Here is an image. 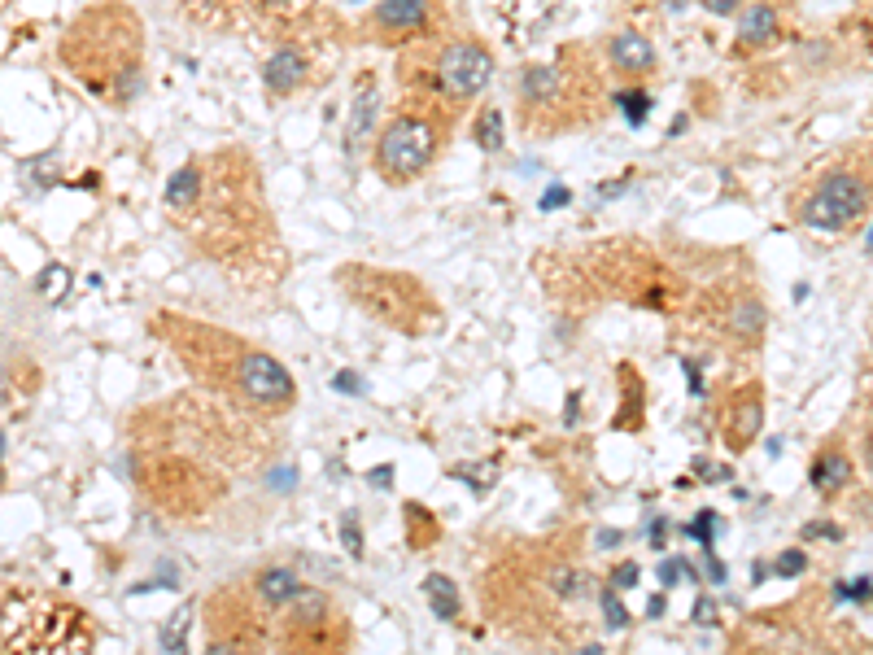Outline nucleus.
I'll return each mask as SVG.
<instances>
[{
  "label": "nucleus",
  "instance_id": "a878e982",
  "mask_svg": "<svg viewBox=\"0 0 873 655\" xmlns=\"http://www.w3.org/2000/svg\"><path fill=\"white\" fill-rule=\"evenodd\" d=\"M612 586H616V590H629V586H638V564H633V559H625V564H616V573H612Z\"/></svg>",
  "mask_w": 873,
  "mask_h": 655
},
{
  "label": "nucleus",
  "instance_id": "393cba45",
  "mask_svg": "<svg viewBox=\"0 0 873 655\" xmlns=\"http://www.w3.org/2000/svg\"><path fill=\"white\" fill-rule=\"evenodd\" d=\"M677 577H695V568H690L686 559H664V564H660V581H664V586H677Z\"/></svg>",
  "mask_w": 873,
  "mask_h": 655
},
{
  "label": "nucleus",
  "instance_id": "7c9ffc66",
  "mask_svg": "<svg viewBox=\"0 0 873 655\" xmlns=\"http://www.w3.org/2000/svg\"><path fill=\"white\" fill-rule=\"evenodd\" d=\"M568 201V188H550V193L542 197V210H559Z\"/></svg>",
  "mask_w": 873,
  "mask_h": 655
},
{
  "label": "nucleus",
  "instance_id": "f8f14e48",
  "mask_svg": "<svg viewBox=\"0 0 873 655\" xmlns=\"http://www.w3.org/2000/svg\"><path fill=\"white\" fill-rule=\"evenodd\" d=\"M603 53H607V57H603L607 70H612L616 79H625V83L651 79V75H655V66H660V57H655V44H651L642 31H633V27L616 31L612 40L603 44Z\"/></svg>",
  "mask_w": 873,
  "mask_h": 655
},
{
  "label": "nucleus",
  "instance_id": "c756f323",
  "mask_svg": "<svg viewBox=\"0 0 873 655\" xmlns=\"http://www.w3.org/2000/svg\"><path fill=\"white\" fill-rule=\"evenodd\" d=\"M695 621H699V625H712V621H716V603H712V599H699V603H695Z\"/></svg>",
  "mask_w": 873,
  "mask_h": 655
},
{
  "label": "nucleus",
  "instance_id": "2eb2a0df",
  "mask_svg": "<svg viewBox=\"0 0 873 655\" xmlns=\"http://www.w3.org/2000/svg\"><path fill=\"white\" fill-rule=\"evenodd\" d=\"M777 35H782V14H777V5L773 0H756V5L743 14V22H738V44L734 49L738 53H756V49H764V44H773Z\"/></svg>",
  "mask_w": 873,
  "mask_h": 655
},
{
  "label": "nucleus",
  "instance_id": "bb28decb",
  "mask_svg": "<svg viewBox=\"0 0 873 655\" xmlns=\"http://www.w3.org/2000/svg\"><path fill=\"white\" fill-rule=\"evenodd\" d=\"M686 533H690V538H699L703 546H712V511H703L695 524H686Z\"/></svg>",
  "mask_w": 873,
  "mask_h": 655
},
{
  "label": "nucleus",
  "instance_id": "4be33fe9",
  "mask_svg": "<svg viewBox=\"0 0 873 655\" xmlns=\"http://www.w3.org/2000/svg\"><path fill=\"white\" fill-rule=\"evenodd\" d=\"M35 289H40V297H49V302H62V297L70 293V271L62 267V262H49V267L35 276Z\"/></svg>",
  "mask_w": 873,
  "mask_h": 655
},
{
  "label": "nucleus",
  "instance_id": "f03ea898",
  "mask_svg": "<svg viewBox=\"0 0 873 655\" xmlns=\"http://www.w3.org/2000/svg\"><path fill=\"white\" fill-rule=\"evenodd\" d=\"M62 62L105 105H131L145 88V27L123 0L88 5L70 22Z\"/></svg>",
  "mask_w": 873,
  "mask_h": 655
},
{
  "label": "nucleus",
  "instance_id": "b1692460",
  "mask_svg": "<svg viewBox=\"0 0 873 655\" xmlns=\"http://www.w3.org/2000/svg\"><path fill=\"white\" fill-rule=\"evenodd\" d=\"M603 621H607V629H625L629 625V612L620 607V599H616L612 590L603 594Z\"/></svg>",
  "mask_w": 873,
  "mask_h": 655
},
{
  "label": "nucleus",
  "instance_id": "9b49d317",
  "mask_svg": "<svg viewBox=\"0 0 873 655\" xmlns=\"http://www.w3.org/2000/svg\"><path fill=\"white\" fill-rule=\"evenodd\" d=\"M760 420H764V407H760V389L756 385H743L738 393H729L721 402V415H716V428H721V442L729 450H747L756 442L760 433Z\"/></svg>",
  "mask_w": 873,
  "mask_h": 655
},
{
  "label": "nucleus",
  "instance_id": "0eeeda50",
  "mask_svg": "<svg viewBox=\"0 0 873 655\" xmlns=\"http://www.w3.org/2000/svg\"><path fill=\"white\" fill-rule=\"evenodd\" d=\"M341 284L350 289V297L363 306L367 315L385 319L389 328L402 332H424V324H433V297H428L411 276H393V271H367V267H350L341 276Z\"/></svg>",
  "mask_w": 873,
  "mask_h": 655
},
{
  "label": "nucleus",
  "instance_id": "39448f33",
  "mask_svg": "<svg viewBox=\"0 0 873 655\" xmlns=\"http://www.w3.org/2000/svg\"><path fill=\"white\" fill-rule=\"evenodd\" d=\"M441 145H446V123H441L437 114L402 105V110L380 127L372 166L380 171L385 184H415L428 166L437 162Z\"/></svg>",
  "mask_w": 873,
  "mask_h": 655
},
{
  "label": "nucleus",
  "instance_id": "423d86ee",
  "mask_svg": "<svg viewBox=\"0 0 873 655\" xmlns=\"http://www.w3.org/2000/svg\"><path fill=\"white\" fill-rule=\"evenodd\" d=\"M869 214V162L860 153L856 162H834L821 171V180L799 201V223L812 232H847L852 223H865Z\"/></svg>",
  "mask_w": 873,
  "mask_h": 655
},
{
  "label": "nucleus",
  "instance_id": "f257e3e1",
  "mask_svg": "<svg viewBox=\"0 0 873 655\" xmlns=\"http://www.w3.org/2000/svg\"><path fill=\"white\" fill-rule=\"evenodd\" d=\"M201 254L219 262L245 284H275L284 276V249L275 236V219L262 197L258 166L245 149H219L201 158V188L193 206L179 214Z\"/></svg>",
  "mask_w": 873,
  "mask_h": 655
},
{
  "label": "nucleus",
  "instance_id": "412c9836",
  "mask_svg": "<svg viewBox=\"0 0 873 655\" xmlns=\"http://www.w3.org/2000/svg\"><path fill=\"white\" fill-rule=\"evenodd\" d=\"M472 136H476V145H481L485 153H498L502 140H507V127H502V110H494V105H489V110L476 114Z\"/></svg>",
  "mask_w": 873,
  "mask_h": 655
},
{
  "label": "nucleus",
  "instance_id": "2f4dec72",
  "mask_svg": "<svg viewBox=\"0 0 873 655\" xmlns=\"http://www.w3.org/2000/svg\"><path fill=\"white\" fill-rule=\"evenodd\" d=\"M0 463H5V437H0Z\"/></svg>",
  "mask_w": 873,
  "mask_h": 655
},
{
  "label": "nucleus",
  "instance_id": "5701e85b",
  "mask_svg": "<svg viewBox=\"0 0 873 655\" xmlns=\"http://www.w3.org/2000/svg\"><path fill=\"white\" fill-rule=\"evenodd\" d=\"M773 568H777V577H799V573L808 568V555H804V551H782Z\"/></svg>",
  "mask_w": 873,
  "mask_h": 655
},
{
  "label": "nucleus",
  "instance_id": "1a4fd4ad",
  "mask_svg": "<svg viewBox=\"0 0 873 655\" xmlns=\"http://www.w3.org/2000/svg\"><path fill=\"white\" fill-rule=\"evenodd\" d=\"M275 607L262 599V594L241 581V586H227L214 590L206 603V634L214 651H254L271 638V616Z\"/></svg>",
  "mask_w": 873,
  "mask_h": 655
},
{
  "label": "nucleus",
  "instance_id": "6ab92c4d",
  "mask_svg": "<svg viewBox=\"0 0 873 655\" xmlns=\"http://www.w3.org/2000/svg\"><path fill=\"white\" fill-rule=\"evenodd\" d=\"M612 105H616L620 114H625V123H629V127H642V123L651 118V105H655V101L647 97V88L629 83V88H620L616 97H612Z\"/></svg>",
  "mask_w": 873,
  "mask_h": 655
},
{
  "label": "nucleus",
  "instance_id": "4468645a",
  "mask_svg": "<svg viewBox=\"0 0 873 655\" xmlns=\"http://www.w3.org/2000/svg\"><path fill=\"white\" fill-rule=\"evenodd\" d=\"M721 332L729 345H743V350H751V345H760L764 337V306L756 293H738L729 297V302L721 306Z\"/></svg>",
  "mask_w": 873,
  "mask_h": 655
},
{
  "label": "nucleus",
  "instance_id": "9d476101",
  "mask_svg": "<svg viewBox=\"0 0 873 655\" xmlns=\"http://www.w3.org/2000/svg\"><path fill=\"white\" fill-rule=\"evenodd\" d=\"M446 0H380L363 18V35L389 49H406L415 40H428L446 27Z\"/></svg>",
  "mask_w": 873,
  "mask_h": 655
},
{
  "label": "nucleus",
  "instance_id": "ddd939ff",
  "mask_svg": "<svg viewBox=\"0 0 873 655\" xmlns=\"http://www.w3.org/2000/svg\"><path fill=\"white\" fill-rule=\"evenodd\" d=\"M306 79H310V53L302 44H280V49L262 62V83H267V92L275 101L302 92Z\"/></svg>",
  "mask_w": 873,
  "mask_h": 655
},
{
  "label": "nucleus",
  "instance_id": "20e7f679",
  "mask_svg": "<svg viewBox=\"0 0 873 655\" xmlns=\"http://www.w3.org/2000/svg\"><path fill=\"white\" fill-rule=\"evenodd\" d=\"M607 114V92L590 44H564L555 62L529 66L516 88V118L529 136L581 131Z\"/></svg>",
  "mask_w": 873,
  "mask_h": 655
},
{
  "label": "nucleus",
  "instance_id": "dca6fc26",
  "mask_svg": "<svg viewBox=\"0 0 873 655\" xmlns=\"http://www.w3.org/2000/svg\"><path fill=\"white\" fill-rule=\"evenodd\" d=\"M372 123H376V79L367 75L358 83V97H354V110H350V127H345V153L358 162L363 158V145L367 136H372Z\"/></svg>",
  "mask_w": 873,
  "mask_h": 655
},
{
  "label": "nucleus",
  "instance_id": "c85d7f7f",
  "mask_svg": "<svg viewBox=\"0 0 873 655\" xmlns=\"http://www.w3.org/2000/svg\"><path fill=\"white\" fill-rule=\"evenodd\" d=\"M703 9H708V14H716V18H729V14H738V5H743V0H699Z\"/></svg>",
  "mask_w": 873,
  "mask_h": 655
},
{
  "label": "nucleus",
  "instance_id": "a211bd4d",
  "mask_svg": "<svg viewBox=\"0 0 873 655\" xmlns=\"http://www.w3.org/2000/svg\"><path fill=\"white\" fill-rule=\"evenodd\" d=\"M424 594H428V603H433V612L441 616V621H459L463 603H459V590H454V581H450V577L433 573V577L424 581Z\"/></svg>",
  "mask_w": 873,
  "mask_h": 655
},
{
  "label": "nucleus",
  "instance_id": "f3484780",
  "mask_svg": "<svg viewBox=\"0 0 873 655\" xmlns=\"http://www.w3.org/2000/svg\"><path fill=\"white\" fill-rule=\"evenodd\" d=\"M852 476H856V468L839 446L821 450V455L812 459V490H817L821 498H839L847 485H852Z\"/></svg>",
  "mask_w": 873,
  "mask_h": 655
},
{
  "label": "nucleus",
  "instance_id": "473e14b6",
  "mask_svg": "<svg viewBox=\"0 0 873 655\" xmlns=\"http://www.w3.org/2000/svg\"><path fill=\"white\" fill-rule=\"evenodd\" d=\"M0 5H5V0H0Z\"/></svg>",
  "mask_w": 873,
  "mask_h": 655
},
{
  "label": "nucleus",
  "instance_id": "7ed1b4c3",
  "mask_svg": "<svg viewBox=\"0 0 873 655\" xmlns=\"http://www.w3.org/2000/svg\"><path fill=\"white\" fill-rule=\"evenodd\" d=\"M398 57V83L406 92L402 105L424 114H437L441 123L459 118L481 97L494 79V49L476 35H428V40L406 44Z\"/></svg>",
  "mask_w": 873,
  "mask_h": 655
},
{
  "label": "nucleus",
  "instance_id": "cd10ccee",
  "mask_svg": "<svg viewBox=\"0 0 873 655\" xmlns=\"http://www.w3.org/2000/svg\"><path fill=\"white\" fill-rule=\"evenodd\" d=\"M341 538H345V546H350V555H363V538H358L354 516H345V520H341Z\"/></svg>",
  "mask_w": 873,
  "mask_h": 655
},
{
  "label": "nucleus",
  "instance_id": "aec40b11",
  "mask_svg": "<svg viewBox=\"0 0 873 655\" xmlns=\"http://www.w3.org/2000/svg\"><path fill=\"white\" fill-rule=\"evenodd\" d=\"M188 629H193V603H184V607H175L171 612V621L158 629V647L162 651H184L188 647Z\"/></svg>",
  "mask_w": 873,
  "mask_h": 655
},
{
  "label": "nucleus",
  "instance_id": "6e6552de",
  "mask_svg": "<svg viewBox=\"0 0 873 655\" xmlns=\"http://www.w3.org/2000/svg\"><path fill=\"white\" fill-rule=\"evenodd\" d=\"M275 642L284 651H345L350 647V621L332 594L302 586L293 599L280 603Z\"/></svg>",
  "mask_w": 873,
  "mask_h": 655
}]
</instances>
